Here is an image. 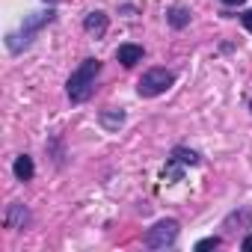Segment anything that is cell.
Listing matches in <instances>:
<instances>
[{"instance_id": "9a60e30c", "label": "cell", "mask_w": 252, "mask_h": 252, "mask_svg": "<svg viewBox=\"0 0 252 252\" xmlns=\"http://www.w3.org/2000/svg\"><path fill=\"white\" fill-rule=\"evenodd\" d=\"M225 6H240V3H246V0H222Z\"/></svg>"}, {"instance_id": "7c38bea8", "label": "cell", "mask_w": 252, "mask_h": 252, "mask_svg": "<svg viewBox=\"0 0 252 252\" xmlns=\"http://www.w3.org/2000/svg\"><path fill=\"white\" fill-rule=\"evenodd\" d=\"M172 158H175V160H181L184 166H196V163H199V155H196V152H190V149H175V152H172Z\"/></svg>"}, {"instance_id": "8fae6325", "label": "cell", "mask_w": 252, "mask_h": 252, "mask_svg": "<svg viewBox=\"0 0 252 252\" xmlns=\"http://www.w3.org/2000/svg\"><path fill=\"white\" fill-rule=\"evenodd\" d=\"M181 175H184V163L181 160H175V158H169V163H166V169H163V181H181Z\"/></svg>"}, {"instance_id": "ac0fdd59", "label": "cell", "mask_w": 252, "mask_h": 252, "mask_svg": "<svg viewBox=\"0 0 252 252\" xmlns=\"http://www.w3.org/2000/svg\"><path fill=\"white\" fill-rule=\"evenodd\" d=\"M249 110H252V104H249Z\"/></svg>"}, {"instance_id": "7a4b0ae2", "label": "cell", "mask_w": 252, "mask_h": 252, "mask_svg": "<svg viewBox=\"0 0 252 252\" xmlns=\"http://www.w3.org/2000/svg\"><path fill=\"white\" fill-rule=\"evenodd\" d=\"M172 83H175V74H172V71H166V68H152V71H146V74L140 77L137 92H140L143 98H158V95H163Z\"/></svg>"}, {"instance_id": "30bf717a", "label": "cell", "mask_w": 252, "mask_h": 252, "mask_svg": "<svg viewBox=\"0 0 252 252\" xmlns=\"http://www.w3.org/2000/svg\"><path fill=\"white\" fill-rule=\"evenodd\" d=\"M101 125L107 131H119L125 125V110H104L101 113Z\"/></svg>"}, {"instance_id": "5bb4252c", "label": "cell", "mask_w": 252, "mask_h": 252, "mask_svg": "<svg viewBox=\"0 0 252 252\" xmlns=\"http://www.w3.org/2000/svg\"><path fill=\"white\" fill-rule=\"evenodd\" d=\"M240 21H243V27H246L249 33H252V9H246V12L240 15Z\"/></svg>"}, {"instance_id": "4fadbf2b", "label": "cell", "mask_w": 252, "mask_h": 252, "mask_svg": "<svg viewBox=\"0 0 252 252\" xmlns=\"http://www.w3.org/2000/svg\"><path fill=\"white\" fill-rule=\"evenodd\" d=\"M214 246H220V237H205V240H199V243H196V249H199V252L214 249Z\"/></svg>"}, {"instance_id": "ba28073f", "label": "cell", "mask_w": 252, "mask_h": 252, "mask_svg": "<svg viewBox=\"0 0 252 252\" xmlns=\"http://www.w3.org/2000/svg\"><path fill=\"white\" fill-rule=\"evenodd\" d=\"M166 21H169V27L184 30V27L190 24V9H187V6H172V9L166 12Z\"/></svg>"}, {"instance_id": "8992f818", "label": "cell", "mask_w": 252, "mask_h": 252, "mask_svg": "<svg viewBox=\"0 0 252 252\" xmlns=\"http://www.w3.org/2000/svg\"><path fill=\"white\" fill-rule=\"evenodd\" d=\"M83 30H86L89 36H95V39H101V36L107 33V15H104L101 9H95V12H89V15H86V21H83Z\"/></svg>"}, {"instance_id": "5b68a950", "label": "cell", "mask_w": 252, "mask_h": 252, "mask_svg": "<svg viewBox=\"0 0 252 252\" xmlns=\"http://www.w3.org/2000/svg\"><path fill=\"white\" fill-rule=\"evenodd\" d=\"M143 48L140 45H119V51H116V60L125 65V68H131V65H137V63H143Z\"/></svg>"}, {"instance_id": "2e32d148", "label": "cell", "mask_w": 252, "mask_h": 252, "mask_svg": "<svg viewBox=\"0 0 252 252\" xmlns=\"http://www.w3.org/2000/svg\"><path fill=\"white\" fill-rule=\"evenodd\" d=\"M243 249H252V234H249V237H243Z\"/></svg>"}, {"instance_id": "3957f363", "label": "cell", "mask_w": 252, "mask_h": 252, "mask_svg": "<svg viewBox=\"0 0 252 252\" xmlns=\"http://www.w3.org/2000/svg\"><path fill=\"white\" fill-rule=\"evenodd\" d=\"M175 237H178V222L175 220H160L155 228H149L146 246L149 249H166V246L175 243Z\"/></svg>"}, {"instance_id": "6da1fadb", "label": "cell", "mask_w": 252, "mask_h": 252, "mask_svg": "<svg viewBox=\"0 0 252 252\" xmlns=\"http://www.w3.org/2000/svg\"><path fill=\"white\" fill-rule=\"evenodd\" d=\"M98 71H101V60H95V57H89V60H83V63L77 65V71H74V74L68 77V83H65V92H68L71 104H83V101L92 95Z\"/></svg>"}, {"instance_id": "52a82bcc", "label": "cell", "mask_w": 252, "mask_h": 252, "mask_svg": "<svg viewBox=\"0 0 252 252\" xmlns=\"http://www.w3.org/2000/svg\"><path fill=\"white\" fill-rule=\"evenodd\" d=\"M12 172H15V178H18V181H30V178L36 175V166H33V158H27V155H21V158H15V166H12Z\"/></svg>"}, {"instance_id": "277c9868", "label": "cell", "mask_w": 252, "mask_h": 252, "mask_svg": "<svg viewBox=\"0 0 252 252\" xmlns=\"http://www.w3.org/2000/svg\"><path fill=\"white\" fill-rule=\"evenodd\" d=\"M54 21V9H48V12H33V15H27L24 18V39H27V45H30V36L39 30V27H45V24H51Z\"/></svg>"}, {"instance_id": "9c48e42d", "label": "cell", "mask_w": 252, "mask_h": 252, "mask_svg": "<svg viewBox=\"0 0 252 252\" xmlns=\"http://www.w3.org/2000/svg\"><path fill=\"white\" fill-rule=\"evenodd\" d=\"M24 222H27V208L24 205H9V211H6V225L9 228H24Z\"/></svg>"}, {"instance_id": "e0dca14e", "label": "cell", "mask_w": 252, "mask_h": 252, "mask_svg": "<svg viewBox=\"0 0 252 252\" xmlns=\"http://www.w3.org/2000/svg\"><path fill=\"white\" fill-rule=\"evenodd\" d=\"M45 3H60V0H45Z\"/></svg>"}]
</instances>
